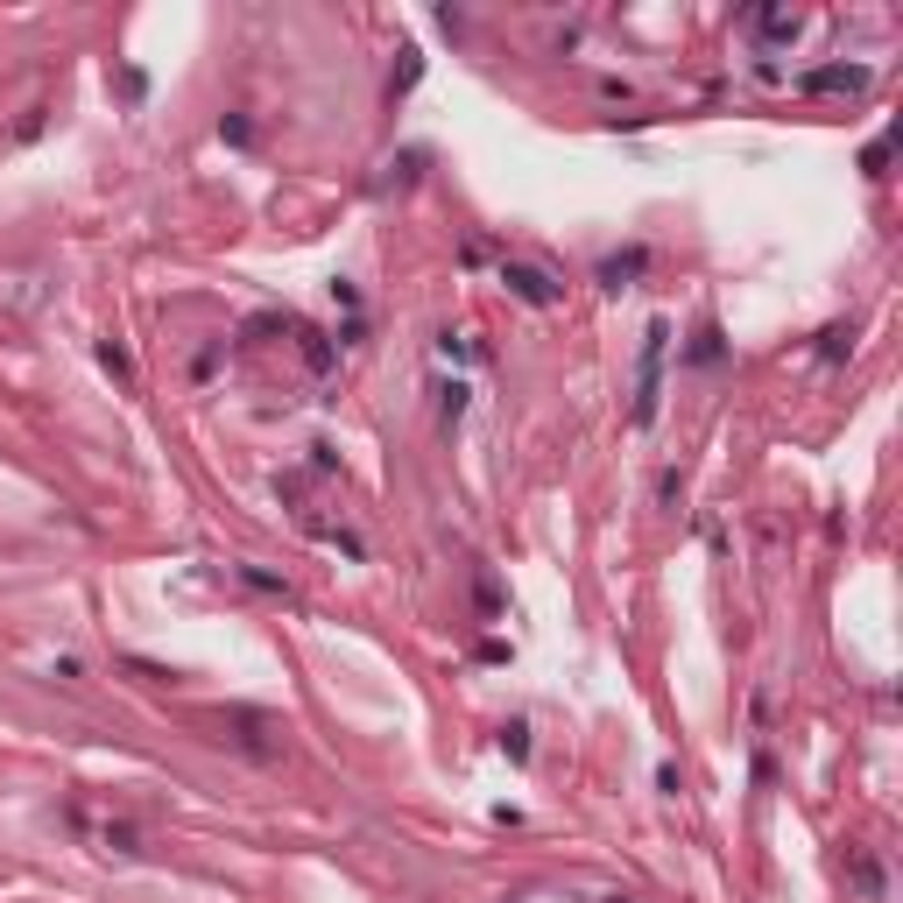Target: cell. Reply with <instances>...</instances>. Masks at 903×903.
<instances>
[{
	"mask_svg": "<svg viewBox=\"0 0 903 903\" xmlns=\"http://www.w3.org/2000/svg\"><path fill=\"white\" fill-rule=\"evenodd\" d=\"M664 360H670V318H649L643 325V360H636V410H628L636 431H649L664 410Z\"/></svg>",
	"mask_w": 903,
	"mask_h": 903,
	"instance_id": "obj_1",
	"label": "cell"
},
{
	"mask_svg": "<svg viewBox=\"0 0 903 903\" xmlns=\"http://www.w3.org/2000/svg\"><path fill=\"white\" fill-rule=\"evenodd\" d=\"M502 290L515 304H530V311H558L565 304V283L551 276V268H536V261H502Z\"/></svg>",
	"mask_w": 903,
	"mask_h": 903,
	"instance_id": "obj_2",
	"label": "cell"
},
{
	"mask_svg": "<svg viewBox=\"0 0 903 903\" xmlns=\"http://www.w3.org/2000/svg\"><path fill=\"white\" fill-rule=\"evenodd\" d=\"M798 85H804V92H848V100H854V92L875 85V71H869V64H819V71H804Z\"/></svg>",
	"mask_w": 903,
	"mask_h": 903,
	"instance_id": "obj_3",
	"label": "cell"
},
{
	"mask_svg": "<svg viewBox=\"0 0 903 903\" xmlns=\"http://www.w3.org/2000/svg\"><path fill=\"white\" fill-rule=\"evenodd\" d=\"M643 268H649V247H622V255L601 261V290H636Z\"/></svg>",
	"mask_w": 903,
	"mask_h": 903,
	"instance_id": "obj_4",
	"label": "cell"
},
{
	"mask_svg": "<svg viewBox=\"0 0 903 903\" xmlns=\"http://www.w3.org/2000/svg\"><path fill=\"white\" fill-rule=\"evenodd\" d=\"M756 35H762V43H798V35H804V14H791V8H756Z\"/></svg>",
	"mask_w": 903,
	"mask_h": 903,
	"instance_id": "obj_5",
	"label": "cell"
},
{
	"mask_svg": "<svg viewBox=\"0 0 903 903\" xmlns=\"http://www.w3.org/2000/svg\"><path fill=\"white\" fill-rule=\"evenodd\" d=\"M685 360H691V368H720V360H727V332H720L714 318H706L699 332H691V346H685Z\"/></svg>",
	"mask_w": 903,
	"mask_h": 903,
	"instance_id": "obj_6",
	"label": "cell"
},
{
	"mask_svg": "<svg viewBox=\"0 0 903 903\" xmlns=\"http://www.w3.org/2000/svg\"><path fill=\"white\" fill-rule=\"evenodd\" d=\"M854 353V325H825L819 332V360H848Z\"/></svg>",
	"mask_w": 903,
	"mask_h": 903,
	"instance_id": "obj_7",
	"label": "cell"
},
{
	"mask_svg": "<svg viewBox=\"0 0 903 903\" xmlns=\"http://www.w3.org/2000/svg\"><path fill=\"white\" fill-rule=\"evenodd\" d=\"M240 586H255V593H276V601H297L290 579H276V572H261V565H240Z\"/></svg>",
	"mask_w": 903,
	"mask_h": 903,
	"instance_id": "obj_8",
	"label": "cell"
},
{
	"mask_svg": "<svg viewBox=\"0 0 903 903\" xmlns=\"http://www.w3.org/2000/svg\"><path fill=\"white\" fill-rule=\"evenodd\" d=\"M466 381H445V389H438V417H445V424H459V417H466Z\"/></svg>",
	"mask_w": 903,
	"mask_h": 903,
	"instance_id": "obj_9",
	"label": "cell"
},
{
	"mask_svg": "<svg viewBox=\"0 0 903 903\" xmlns=\"http://www.w3.org/2000/svg\"><path fill=\"white\" fill-rule=\"evenodd\" d=\"M100 368H106V374H121V381H134V360H127V346H121V339H100Z\"/></svg>",
	"mask_w": 903,
	"mask_h": 903,
	"instance_id": "obj_10",
	"label": "cell"
},
{
	"mask_svg": "<svg viewBox=\"0 0 903 903\" xmlns=\"http://www.w3.org/2000/svg\"><path fill=\"white\" fill-rule=\"evenodd\" d=\"M417 79H424V57H417V50H402V71L389 79V100H402V92H410Z\"/></svg>",
	"mask_w": 903,
	"mask_h": 903,
	"instance_id": "obj_11",
	"label": "cell"
},
{
	"mask_svg": "<svg viewBox=\"0 0 903 903\" xmlns=\"http://www.w3.org/2000/svg\"><path fill=\"white\" fill-rule=\"evenodd\" d=\"M438 353H445V360H480V346H473L466 332H452V325H445V332H438Z\"/></svg>",
	"mask_w": 903,
	"mask_h": 903,
	"instance_id": "obj_12",
	"label": "cell"
},
{
	"mask_svg": "<svg viewBox=\"0 0 903 903\" xmlns=\"http://www.w3.org/2000/svg\"><path fill=\"white\" fill-rule=\"evenodd\" d=\"M502 748H509L515 762H530V727H523V720H509V727H502Z\"/></svg>",
	"mask_w": 903,
	"mask_h": 903,
	"instance_id": "obj_13",
	"label": "cell"
},
{
	"mask_svg": "<svg viewBox=\"0 0 903 903\" xmlns=\"http://www.w3.org/2000/svg\"><path fill=\"white\" fill-rule=\"evenodd\" d=\"M219 134H226V142H234V148H247V142H255V127H247V113H226V121H219Z\"/></svg>",
	"mask_w": 903,
	"mask_h": 903,
	"instance_id": "obj_14",
	"label": "cell"
},
{
	"mask_svg": "<svg viewBox=\"0 0 903 903\" xmlns=\"http://www.w3.org/2000/svg\"><path fill=\"white\" fill-rule=\"evenodd\" d=\"M882 163H890V134H882V142H869V148H861V170H869V177H882Z\"/></svg>",
	"mask_w": 903,
	"mask_h": 903,
	"instance_id": "obj_15",
	"label": "cell"
},
{
	"mask_svg": "<svg viewBox=\"0 0 903 903\" xmlns=\"http://www.w3.org/2000/svg\"><path fill=\"white\" fill-rule=\"evenodd\" d=\"M332 304H339V311H353V318H360V290H353V283H332Z\"/></svg>",
	"mask_w": 903,
	"mask_h": 903,
	"instance_id": "obj_16",
	"label": "cell"
},
{
	"mask_svg": "<svg viewBox=\"0 0 903 903\" xmlns=\"http://www.w3.org/2000/svg\"><path fill=\"white\" fill-rule=\"evenodd\" d=\"M601 903H636V896H622V890H614V896H601Z\"/></svg>",
	"mask_w": 903,
	"mask_h": 903,
	"instance_id": "obj_17",
	"label": "cell"
},
{
	"mask_svg": "<svg viewBox=\"0 0 903 903\" xmlns=\"http://www.w3.org/2000/svg\"><path fill=\"white\" fill-rule=\"evenodd\" d=\"M509 903H523V896H509Z\"/></svg>",
	"mask_w": 903,
	"mask_h": 903,
	"instance_id": "obj_18",
	"label": "cell"
}]
</instances>
